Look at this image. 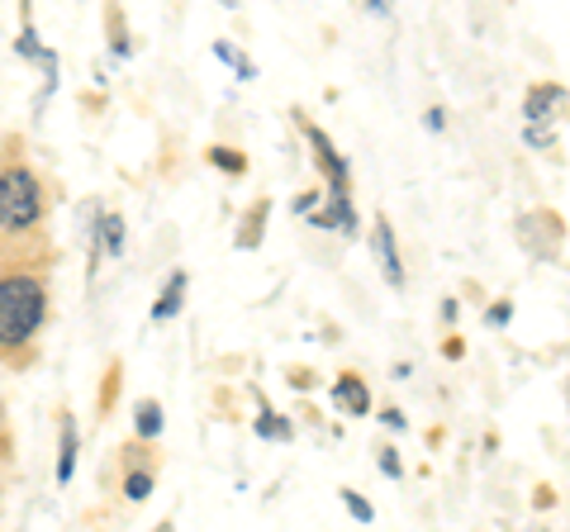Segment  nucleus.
<instances>
[{"mask_svg":"<svg viewBox=\"0 0 570 532\" xmlns=\"http://www.w3.org/2000/svg\"><path fill=\"white\" fill-rule=\"evenodd\" d=\"M181 286H186V280L176 276V286H171V290H167L163 299H157V309H153L157 318H171V314H176V305H181Z\"/></svg>","mask_w":570,"mask_h":532,"instance_id":"5","label":"nucleus"},{"mask_svg":"<svg viewBox=\"0 0 570 532\" xmlns=\"http://www.w3.org/2000/svg\"><path fill=\"white\" fill-rule=\"evenodd\" d=\"M43 324V290L29 276L0 280V343H24Z\"/></svg>","mask_w":570,"mask_h":532,"instance_id":"1","label":"nucleus"},{"mask_svg":"<svg viewBox=\"0 0 570 532\" xmlns=\"http://www.w3.org/2000/svg\"><path fill=\"white\" fill-rule=\"evenodd\" d=\"M337 395H343V404H347V410H356V414L366 410V390L356 385V381H343V390H337Z\"/></svg>","mask_w":570,"mask_h":532,"instance_id":"7","label":"nucleus"},{"mask_svg":"<svg viewBox=\"0 0 570 532\" xmlns=\"http://www.w3.org/2000/svg\"><path fill=\"white\" fill-rule=\"evenodd\" d=\"M124 490H129V500H142V494L153 490V481H148V475H129V485H124Z\"/></svg>","mask_w":570,"mask_h":532,"instance_id":"9","label":"nucleus"},{"mask_svg":"<svg viewBox=\"0 0 570 532\" xmlns=\"http://www.w3.org/2000/svg\"><path fill=\"white\" fill-rule=\"evenodd\" d=\"M157 532H171V523H163V528H157Z\"/></svg>","mask_w":570,"mask_h":532,"instance_id":"10","label":"nucleus"},{"mask_svg":"<svg viewBox=\"0 0 570 532\" xmlns=\"http://www.w3.org/2000/svg\"><path fill=\"white\" fill-rule=\"evenodd\" d=\"M343 500H347V509H352V513H356V519H362V523L371 519V504L362 500V494H352V490H343Z\"/></svg>","mask_w":570,"mask_h":532,"instance_id":"8","label":"nucleus"},{"mask_svg":"<svg viewBox=\"0 0 570 532\" xmlns=\"http://www.w3.org/2000/svg\"><path fill=\"white\" fill-rule=\"evenodd\" d=\"M138 433H142V437H157V433H163V410H157V404H142Z\"/></svg>","mask_w":570,"mask_h":532,"instance_id":"4","label":"nucleus"},{"mask_svg":"<svg viewBox=\"0 0 570 532\" xmlns=\"http://www.w3.org/2000/svg\"><path fill=\"white\" fill-rule=\"evenodd\" d=\"M376 247H381V262H385V276H390V280H400L404 272H400V257H395V238H390V224H385V219L376 224Z\"/></svg>","mask_w":570,"mask_h":532,"instance_id":"3","label":"nucleus"},{"mask_svg":"<svg viewBox=\"0 0 570 532\" xmlns=\"http://www.w3.org/2000/svg\"><path fill=\"white\" fill-rule=\"evenodd\" d=\"M43 215V200H39V181L29 171H0V224L6 228H29L33 219Z\"/></svg>","mask_w":570,"mask_h":532,"instance_id":"2","label":"nucleus"},{"mask_svg":"<svg viewBox=\"0 0 570 532\" xmlns=\"http://www.w3.org/2000/svg\"><path fill=\"white\" fill-rule=\"evenodd\" d=\"M557 100H561V86H551V91H538V96L528 100V119H542V110H547V105H557Z\"/></svg>","mask_w":570,"mask_h":532,"instance_id":"6","label":"nucleus"}]
</instances>
